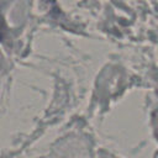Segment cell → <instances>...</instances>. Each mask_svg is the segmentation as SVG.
<instances>
[{
	"label": "cell",
	"instance_id": "obj_1",
	"mask_svg": "<svg viewBox=\"0 0 158 158\" xmlns=\"http://www.w3.org/2000/svg\"><path fill=\"white\" fill-rule=\"evenodd\" d=\"M4 30H5V27H4V21H2V17L0 16V40H1L2 36H4Z\"/></svg>",
	"mask_w": 158,
	"mask_h": 158
}]
</instances>
